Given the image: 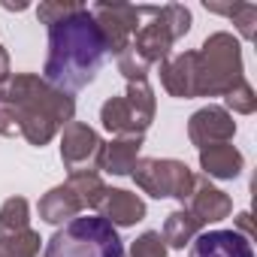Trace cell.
I'll list each match as a JSON object with an SVG mask.
<instances>
[{
  "label": "cell",
  "instance_id": "cell-1",
  "mask_svg": "<svg viewBox=\"0 0 257 257\" xmlns=\"http://www.w3.org/2000/svg\"><path fill=\"white\" fill-rule=\"evenodd\" d=\"M73 115V94L34 73H19L0 85V137H22L31 146H46Z\"/></svg>",
  "mask_w": 257,
  "mask_h": 257
},
{
  "label": "cell",
  "instance_id": "cell-2",
  "mask_svg": "<svg viewBox=\"0 0 257 257\" xmlns=\"http://www.w3.org/2000/svg\"><path fill=\"white\" fill-rule=\"evenodd\" d=\"M103 61L106 46L88 7H79L61 22L49 25V55L43 67V79L49 85L76 94L97 79Z\"/></svg>",
  "mask_w": 257,
  "mask_h": 257
},
{
  "label": "cell",
  "instance_id": "cell-3",
  "mask_svg": "<svg viewBox=\"0 0 257 257\" xmlns=\"http://www.w3.org/2000/svg\"><path fill=\"white\" fill-rule=\"evenodd\" d=\"M46 257H124V245L106 218L76 215L46 242Z\"/></svg>",
  "mask_w": 257,
  "mask_h": 257
},
{
  "label": "cell",
  "instance_id": "cell-4",
  "mask_svg": "<svg viewBox=\"0 0 257 257\" xmlns=\"http://www.w3.org/2000/svg\"><path fill=\"white\" fill-rule=\"evenodd\" d=\"M194 82L197 97H215L227 94L233 85L242 82V55L233 34H212L194 61Z\"/></svg>",
  "mask_w": 257,
  "mask_h": 257
},
{
  "label": "cell",
  "instance_id": "cell-5",
  "mask_svg": "<svg viewBox=\"0 0 257 257\" xmlns=\"http://www.w3.org/2000/svg\"><path fill=\"white\" fill-rule=\"evenodd\" d=\"M131 173H134L137 185H140L149 197H158V200L176 197V200L188 203V197H191V191H194V182H197V176H194L182 161H173V158H167V161L143 158V161H137V167H134Z\"/></svg>",
  "mask_w": 257,
  "mask_h": 257
},
{
  "label": "cell",
  "instance_id": "cell-6",
  "mask_svg": "<svg viewBox=\"0 0 257 257\" xmlns=\"http://www.w3.org/2000/svg\"><path fill=\"white\" fill-rule=\"evenodd\" d=\"M91 16H94V22L100 28L106 55L118 58V55H124L131 49V40L140 31V7H131V4H94Z\"/></svg>",
  "mask_w": 257,
  "mask_h": 257
},
{
  "label": "cell",
  "instance_id": "cell-7",
  "mask_svg": "<svg viewBox=\"0 0 257 257\" xmlns=\"http://www.w3.org/2000/svg\"><path fill=\"white\" fill-rule=\"evenodd\" d=\"M100 155H103V140L82 121H70L61 134V161L70 173L82 170H100Z\"/></svg>",
  "mask_w": 257,
  "mask_h": 257
},
{
  "label": "cell",
  "instance_id": "cell-8",
  "mask_svg": "<svg viewBox=\"0 0 257 257\" xmlns=\"http://www.w3.org/2000/svg\"><path fill=\"white\" fill-rule=\"evenodd\" d=\"M140 16L143 19H152L149 25H140V31L134 34L131 40V49L146 61V64H164L170 58V49H173V34L170 28L161 22L158 16V7H140Z\"/></svg>",
  "mask_w": 257,
  "mask_h": 257
},
{
  "label": "cell",
  "instance_id": "cell-9",
  "mask_svg": "<svg viewBox=\"0 0 257 257\" xmlns=\"http://www.w3.org/2000/svg\"><path fill=\"white\" fill-rule=\"evenodd\" d=\"M233 134H236V121L221 106H206V109L194 112L191 121H188V137L200 149L227 143V140H233Z\"/></svg>",
  "mask_w": 257,
  "mask_h": 257
},
{
  "label": "cell",
  "instance_id": "cell-10",
  "mask_svg": "<svg viewBox=\"0 0 257 257\" xmlns=\"http://www.w3.org/2000/svg\"><path fill=\"white\" fill-rule=\"evenodd\" d=\"M191 257H254V251L251 239L236 230H209L194 239Z\"/></svg>",
  "mask_w": 257,
  "mask_h": 257
},
{
  "label": "cell",
  "instance_id": "cell-11",
  "mask_svg": "<svg viewBox=\"0 0 257 257\" xmlns=\"http://www.w3.org/2000/svg\"><path fill=\"white\" fill-rule=\"evenodd\" d=\"M188 212L200 221V224H212V221H224L233 212V203L224 191L212 188L206 179L194 182V191L188 197Z\"/></svg>",
  "mask_w": 257,
  "mask_h": 257
},
{
  "label": "cell",
  "instance_id": "cell-12",
  "mask_svg": "<svg viewBox=\"0 0 257 257\" xmlns=\"http://www.w3.org/2000/svg\"><path fill=\"white\" fill-rule=\"evenodd\" d=\"M100 121L115 137H143L149 131V121L137 115V109L127 103V97H109L100 106Z\"/></svg>",
  "mask_w": 257,
  "mask_h": 257
},
{
  "label": "cell",
  "instance_id": "cell-13",
  "mask_svg": "<svg viewBox=\"0 0 257 257\" xmlns=\"http://www.w3.org/2000/svg\"><path fill=\"white\" fill-rule=\"evenodd\" d=\"M100 218H106L112 227H134L137 221L146 218V203L131 194V191H106L103 203H100Z\"/></svg>",
  "mask_w": 257,
  "mask_h": 257
},
{
  "label": "cell",
  "instance_id": "cell-14",
  "mask_svg": "<svg viewBox=\"0 0 257 257\" xmlns=\"http://www.w3.org/2000/svg\"><path fill=\"white\" fill-rule=\"evenodd\" d=\"M194 61L197 52H185L176 58H167L161 64V82L167 88V94L173 97H197V82H194Z\"/></svg>",
  "mask_w": 257,
  "mask_h": 257
},
{
  "label": "cell",
  "instance_id": "cell-15",
  "mask_svg": "<svg viewBox=\"0 0 257 257\" xmlns=\"http://www.w3.org/2000/svg\"><path fill=\"white\" fill-rule=\"evenodd\" d=\"M140 149H143V137H115L112 143H103L100 170L112 176H127L140 161Z\"/></svg>",
  "mask_w": 257,
  "mask_h": 257
},
{
  "label": "cell",
  "instance_id": "cell-16",
  "mask_svg": "<svg viewBox=\"0 0 257 257\" xmlns=\"http://www.w3.org/2000/svg\"><path fill=\"white\" fill-rule=\"evenodd\" d=\"M200 167L215 179H236L242 170V155L230 143L206 146V149H200Z\"/></svg>",
  "mask_w": 257,
  "mask_h": 257
},
{
  "label": "cell",
  "instance_id": "cell-17",
  "mask_svg": "<svg viewBox=\"0 0 257 257\" xmlns=\"http://www.w3.org/2000/svg\"><path fill=\"white\" fill-rule=\"evenodd\" d=\"M37 209H40V218H43L46 224H67V221H73V218L82 212L79 200L73 197V191H70L67 185L52 188V191L40 200Z\"/></svg>",
  "mask_w": 257,
  "mask_h": 257
},
{
  "label": "cell",
  "instance_id": "cell-18",
  "mask_svg": "<svg viewBox=\"0 0 257 257\" xmlns=\"http://www.w3.org/2000/svg\"><path fill=\"white\" fill-rule=\"evenodd\" d=\"M67 188L73 191V197L79 200V206H82V209H100V203H103V197H106V191H109V188L103 185L100 173H94V170L70 173Z\"/></svg>",
  "mask_w": 257,
  "mask_h": 257
},
{
  "label": "cell",
  "instance_id": "cell-19",
  "mask_svg": "<svg viewBox=\"0 0 257 257\" xmlns=\"http://www.w3.org/2000/svg\"><path fill=\"white\" fill-rule=\"evenodd\" d=\"M200 230H203V224H200L188 209H179V212H173V215L167 218L161 236H164V242H167L170 248H185V245H191L194 236H200Z\"/></svg>",
  "mask_w": 257,
  "mask_h": 257
},
{
  "label": "cell",
  "instance_id": "cell-20",
  "mask_svg": "<svg viewBox=\"0 0 257 257\" xmlns=\"http://www.w3.org/2000/svg\"><path fill=\"white\" fill-rule=\"evenodd\" d=\"M40 233L37 230H22V233H7L0 236V257H37L40 254Z\"/></svg>",
  "mask_w": 257,
  "mask_h": 257
},
{
  "label": "cell",
  "instance_id": "cell-21",
  "mask_svg": "<svg viewBox=\"0 0 257 257\" xmlns=\"http://www.w3.org/2000/svg\"><path fill=\"white\" fill-rule=\"evenodd\" d=\"M31 224V206L25 197H10L0 206V236L7 233H22Z\"/></svg>",
  "mask_w": 257,
  "mask_h": 257
},
{
  "label": "cell",
  "instance_id": "cell-22",
  "mask_svg": "<svg viewBox=\"0 0 257 257\" xmlns=\"http://www.w3.org/2000/svg\"><path fill=\"white\" fill-rule=\"evenodd\" d=\"M206 10L218 13V16H230L245 40L254 37V25H257V7L254 4H233V7L227 4V7H221V4H209V0H206Z\"/></svg>",
  "mask_w": 257,
  "mask_h": 257
},
{
  "label": "cell",
  "instance_id": "cell-23",
  "mask_svg": "<svg viewBox=\"0 0 257 257\" xmlns=\"http://www.w3.org/2000/svg\"><path fill=\"white\" fill-rule=\"evenodd\" d=\"M124 97H127V103L137 109L140 118H146V121L152 124V118H155V91H152L149 79H146V82H127Z\"/></svg>",
  "mask_w": 257,
  "mask_h": 257
},
{
  "label": "cell",
  "instance_id": "cell-24",
  "mask_svg": "<svg viewBox=\"0 0 257 257\" xmlns=\"http://www.w3.org/2000/svg\"><path fill=\"white\" fill-rule=\"evenodd\" d=\"M131 257H167V242L158 230L143 233L134 245H131Z\"/></svg>",
  "mask_w": 257,
  "mask_h": 257
},
{
  "label": "cell",
  "instance_id": "cell-25",
  "mask_svg": "<svg viewBox=\"0 0 257 257\" xmlns=\"http://www.w3.org/2000/svg\"><path fill=\"white\" fill-rule=\"evenodd\" d=\"M149 67L152 64H146L134 49H127L124 55H118V70L124 73L127 82H146L149 79Z\"/></svg>",
  "mask_w": 257,
  "mask_h": 257
},
{
  "label": "cell",
  "instance_id": "cell-26",
  "mask_svg": "<svg viewBox=\"0 0 257 257\" xmlns=\"http://www.w3.org/2000/svg\"><path fill=\"white\" fill-rule=\"evenodd\" d=\"M227 106L233 109V112H242V115H248V112H254V106H257V97H254V91H251V85L242 79L239 85H233L227 94Z\"/></svg>",
  "mask_w": 257,
  "mask_h": 257
},
{
  "label": "cell",
  "instance_id": "cell-27",
  "mask_svg": "<svg viewBox=\"0 0 257 257\" xmlns=\"http://www.w3.org/2000/svg\"><path fill=\"white\" fill-rule=\"evenodd\" d=\"M79 7H82V4H73V0H46V4L37 7V19L49 28V25L61 22L64 16H70V13L79 10Z\"/></svg>",
  "mask_w": 257,
  "mask_h": 257
},
{
  "label": "cell",
  "instance_id": "cell-28",
  "mask_svg": "<svg viewBox=\"0 0 257 257\" xmlns=\"http://www.w3.org/2000/svg\"><path fill=\"white\" fill-rule=\"evenodd\" d=\"M7 79H10V55H7V49H0V85Z\"/></svg>",
  "mask_w": 257,
  "mask_h": 257
},
{
  "label": "cell",
  "instance_id": "cell-29",
  "mask_svg": "<svg viewBox=\"0 0 257 257\" xmlns=\"http://www.w3.org/2000/svg\"><path fill=\"white\" fill-rule=\"evenodd\" d=\"M248 218H251V215H248V212H242V215H239V227H242V230H245V236L251 239V224H248Z\"/></svg>",
  "mask_w": 257,
  "mask_h": 257
}]
</instances>
